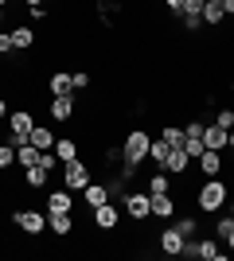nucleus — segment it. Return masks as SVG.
<instances>
[{
  "label": "nucleus",
  "mask_w": 234,
  "mask_h": 261,
  "mask_svg": "<svg viewBox=\"0 0 234 261\" xmlns=\"http://www.w3.org/2000/svg\"><path fill=\"white\" fill-rule=\"evenodd\" d=\"M226 199H230V187H226L219 175H207L203 187L195 191V207H199L203 215H219V211L226 207Z\"/></svg>",
  "instance_id": "nucleus-1"
},
{
  "label": "nucleus",
  "mask_w": 234,
  "mask_h": 261,
  "mask_svg": "<svg viewBox=\"0 0 234 261\" xmlns=\"http://www.w3.org/2000/svg\"><path fill=\"white\" fill-rule=\"evenodd\" d=\"M148 144H152V137H148L145 129H129L121 141V156L129 164H145L148 160Z\"/></svg>",
  "instance_id": "nucleus-2"
},
{
  "label": "nucleus",
  "mask_w": 234,
  "mask_h": 261,
  "mask_svg": "<svg viewBox=\"0 0 234 261\" xmlns=\"http://www.w3.org/2000/svg\"><path fill=\"white\" fill-rule=\"evenodd\" d=\"M94 179V168H90L82 156L78 160H70V164H63V187H70L74 195H82V187Z\"/></svg>",
  "instance_id": "nucleus-3"
},
{
  "label": "nucleus",
  "mask_w": 234,
  "mask_h": 261,
  "mask_svg": "<svg viewBox=\"0 0 234 261\" xmlns=\"http://www.w3.org/2000/svg\"><path fill=\"white\" fill-rule=\"evenodd\" d=\"M35 129V117L28 113V109H12L8 113V144H16L20 148L23 141H28V133Z\"/></svg>",
  "instance_id": "nucleus-4"
},
{
  "label": "nucleus",
  "mask_w": 234,
  "mask_h": 261,
  "mask_svg": "<svg viewBox=\"0 0 234 261\" xmlns=\"http://www.w3.org/2000/svg\"><path fill=\"white\" fill-rule=\"evenodd\" d=\"M121 203H125V215L133 218V222H152V211H148V191H125Z\"/></svg>",
  "instance_id": "nucleus-5"
},
{
  "label": "nucleus",
  "mask_w": 234,
  "mask_h": 261,
  "mask_svg": "<svg viewBox=\"0 0 234 261\" xmlns=\"http://www.w3.org/2000/svg\"><path fill=\"white\" fill-rule=\"evenodd\" d=\"M16 226L35 238V234H43V230H47V215H43V211H35V207H23V211H16Z\"/></svg>",
  "instance_id": "nucleus-6"
},
{
  "label": "nucleus",
  "mask_w": 234,
  "mask_h": 261,
  "mask_svg": "<svg viewBox=\"0 0 234 261\" xmlns=\"http://www.w3.org/2000/svg\"><path fill=\"white\" fill-rule=\"evenodd\" d=\"M47 215H74V191L70 187H59L47 195Z\"/></svg>",
  "instance_id": "nucleus-7"
},
{
  "label": "nucleus",
  "mask_w": 234,
  "mask_h": 261,
  "mask_svg": "<svg viewBox=\"0 0 234 261\" xmlns=\"http://www.w3.org/2000/svg\"><path fill=\"white\" fill-rule=\"evenodd\" d=\"M74 98H78V94H59V98L47 101L51 121H70V117H74Z\"/></svg>",
  "instance_id": "nucleus-8"
},
{
  "label": "nucleus",
  "mask_w": 234,
  "mask_h": 261,
  "mask_svg": "<svg viewBox=\"0 0 234 261\" xmlns=\"http://www.w3.org/2000/svg\"><path fill=\"white\" fill-rule=\"evenodd\" d=\"M184 246H188V238H184L176 226L160 230V253H168V257H179V253H184Z\"/></svg>",
  "instance_id": "nucleus-9"
},
{
  "label": "nucleus",
  "mask_w": 234,
  "mask_h": 261,
  "mask_svg": "<svg viewBox=\"0 0 234 261\" xmlns=\"http://www.w3.org/2000/svg\"><path fill=\"white\" fill-rule=\"evenodd\" d=\"M110 199H113L110 184H94V179H90V184L82 187V203H86L90 211H94V207H101V203H110Z\"/></svg>",
  "instance_id": "nucleus-10"
},
{
  "label": "nucleus",
  "mask_w": 234,
  "mask_h": 261,
  "mask_svg": "<svg viewBox=\"0 0 234 261\" xmlns=\"http://www.w3.org/2000/svg\"><path fill=\"white\" fill-rule=\"evenodd\" d=\"M203 144L215 148V152H226V144H230V129H223V125H207V129H203Z\"/></svg>",
  "instance_id": "nucleus-11"
},
{
  "label": "nucleus",
  "mask_w": 234,
  "mask_h": 261,
  "mask_svg": "<svg viewBox=\"0 0 234 261\" xmlns=\"http://www.w3.org/2000/svg\"><path fill=\"white\" fill-rule=\"evenodd\" d=\"M223 23H226L223 4H219V0H207V4H203V28H207V32H219Z\"/></svg>",
  "instance_id": "nucleus-12"
},
{
  "label": "nucleus",
  "mask_w": 234,
  "mask_h": 261,
  "mask_svg": "<svg viewBox=\"0 0 234 261\" xmlns=\"http://www.w3.org/2000/svg\"><path fill=\"white\" fill-rule=\"evenodd\" d=\"M148 211H152V218H172V215H176V199H172V191H164V195H148Z\"/></svg>",
  "instance_id": "nucleus-13"
},
{
  "label": "nucleus",
  "mask_w": 234,
  "mask_h": 261,
  "mask_svg": "<svg viewBox=\"0 0 234 261\" xmlns=\"http://www.w3.org/2000/svg\"><path fill=\"white\" fill-rule=\"evenodd\" d=\"M188 164H191V156L184 152V148H172L168 160H164V172L168 175H184V172H188Z\"/></svg>",
  "instance_id": "nucleus-14"
},
{
  "label": "nucleus",
  "mask_w": 234,
  "mask_h": 261,
  "mask_svg": "<svg viewBox=\"0 0 234 261\" xmlns=\"http://www.w3.org/2000/svg\"><path fill=\"white\" fill-rule=\"evenodd\" d=\"M94 222H98V230H113L117 226V207H113V199L101 203V207H94Z\"/></svg>",
  "instance_id": "nucleus-15"
},
{
  "label": "nucleus",
  "mask_w": 234,
  "mask_h": 261,
  "mask_svg": "<svg viewBox=\"0 0 234 261\" xmlns=\"http://www.w3.org/2000/svg\"><path fill=\"white\" fill-rule=\"evenodd\" d=\"M47 90H51V98H59V94H74V82H70L67 70H55V74L47 78Z\"/></svg>",
  "instance_id": "nucleus-16"
},
{
  "label": "nucleus",
  "mask_w": 234,
  "mask_h": 261,
  "mask_svg": "<svg viewBox=\"0 0 234 261\" xmlns=\"http://www.w3.org/2000/svg\"><path fill=\"white\" fill-rule=\"evenodd\" d=\"M47 184H51V172H47V168H39V164H35V168H23V187L39 191V187H47Z\"/></svg>",
  "instance_id": "nucleus-17"
},
{
  "label": "nucleus",
  "mask_w": 234,
  "mask_h": 261,
  "mask_svg": "<svg viewBox=\"0 0 234 261\" xmlns=\"http://www.w3.org/2000/svg\"><path fill=\"white\" fill-rule=\"evenodd\" d=\"M199 172H203V175H219V172H223V152L203 148V156H199Z\"/></svg>",
  "instance_id": "nucleus-18"
},
{
  "label": "nucleus",
  "mask_w": 234,
  "mask_h": 261,
  "mask_svg": "<svg viewBox=\"0 0 234 261\" xmlns=\"http://www.w3.org/2000/svg\"><path fill=\"white\" fill-rule=\"evenodd\" d=\"M39 156H43V148H35L32 141H23L20 148H16V164H20V168H35V164H39Z\"/></svg>",
  "instance_id": "nucleus-19"
},
{
  "label": "nucleus",
  "mask_w": 234,
  "mask_h": 261,
  "mask_svg": "<svg viewBox=\"0 0 234 261\" xmlns=\"http://www.w3.org/2000/svg\"><path fill=\"white\" fill-rule=\"evenodd\" d=\"M55 156H59V164L78 160V141H74V137H59V141H55Z\"/></svg>",
  "instance_id": "nucleus-20"
},
{
  "label": "nucleus",
  "mask_w": 234,
  "mask_h": 261,
  "mask_svg": "<svg viewBox=\"0 0 234 261\" xmlns=\"http://www.w3.org/2000/svg\"><path fill=\"white\" fill-rule=\"evenodd\" d=\"M28 141H32L35 148H43V152H47V148H55V133L47 129V125H35V129L28 133Z\"/></svg>",
  "instance_id": "nucleus-21"
},
{
  "label": "nucleus",
  "mask_w": 234,
  "mask_h": 261,
  "mask_svg": "<svg viewBox=\"0 0 234 261\" xmlns=\"http://www.w3.org/2000/svg\"><path fill=\"white\" fill-rule=\"evenodd\" d=\"M12 43H16V51H28V47L35 43V32L28 23H20V28H12Z\"/></svg>",
  "instance_id": "nucleus-22"
},
{
  "label": "nucleus",
  "mask_w": 234,
  "mask_h": 261,
  "mask_svg": "<svg viewBox=\"0 0 234 261\" xmlns=\"http://www.w3.org/2000/svg\"><path fill=\"white\" fill-rule=\"evenodd\" d=\"M160 141L172 148H184V125H160Z\"/></svg>",
  "instance_id": "nucleus-23"
},
{
  "label": "nucleus",
  "mask_w": 234,
  "mask_h": 261,
  "mask_svg": "<svg viewBox=\"0 0 234 261\" xmlns=\"http://www.w3.org/2000/svg\"><path fill=\"white\" fill-rule=\"evenodd\" d=\"M47 226L55 230L59 238H67L70 230H74V218H70V215H47Z\"/></svg>",
  "instance_id": "nucleus-24"
},
{
  "label": "nucleus",
  "mask_w": 234,
  "mask_h": 261,
  "mask_svg": "<svg viewBox=\"0 0 234 261\" xmlns=\"http://www.w3.org/2000/svg\"><path fill=\"white\" fill-rule=\"evenodd\" d=\"M145 187H148V195H164V191H172V179H168V172H156Z\"/></svg>",
  "instance_id": "nucleus-25"
},
{
  "label": "nucleus",
  "mask_w": 234,
  "mask_h": 261,
  "mask_svg": "<svg viewBox=\"0 0 234 261\" xmlns=\"http://www.w3.org/2000/svg\"><path fill=\"white\" fill-rule=\"evenodd\" d=\"M168 152H172V144H164V141H152V144H148V160H152V164H160V168H164Z\"/></svg>",
  "instance_id": "nucleus-26"
},
{
  "label": "nucleus",
  "mask_w": 234,
  "mask_h": 261,
  "mask_svg": "<svg viewBox=\"0 0 234 261\" xmlns=\"http://www.w3.org/2000/svg\"><path fill=\"white\" fill-rule=\"evenodd\" d=\"M176 230L184 234V238H195V230H199V218H188V215H179V218H176Z\"/></svg>",
  "instance_id": "nucleus-27"
},
{
  "label": "nucleus",
  "mask_w": 234,
  "mask_h": 261,
  "mask_svg": "<svg viewBox=\"0 0 234 261\" xmlns=\"http://www.w3.org/2000/svg\"><path fill=\"white\" fill-rule=\"evenodd\" d=\"M12 164H16V144L4 141V144H0V172H8Z\"/></svg>",
  "instance_id": "nucleus-28"
},
{
  "label": "nucleus",
  "mask_w": 234,
  "mask_h": 261,
  "mask_svg": "<svg viewBox=\"0 0 234 261\" xmlns=\"http://www.w3.org/2000/svg\"><path fill=\"white\" fill-rule=\"evenodd\" d=\"M203 129H207V125H203V121H184V137H195V141H203Z\"/></svg>",
  "instance_id": "nucleus-29"
},
{
  "label": "nucleus",
  "mask_w": 234,
  "mask_h": 261,
  "mask_svg": "<svg viewBox=\"0 0 234 261\" xmlns=\"http://www.w3.org/2000/svg\"><path fill=\"white\" fill-rule=\"evenodd\" d=\"M230 230H234V215H230V218H219V222H215V238L226 242V234H230Z\"/></svg>",
  "instance_id": "nucleus-30"
},
{
  "label": "nucleus",
  "mask_w": 234,
  "mask_h": 261,
  "mask_svg": "<svg viewBox=\"0 0 234 261\" xmlns=\"http://www.w3.org/2000/svg\"><path fill=\"white\" fill-rule=\"evenodd\" d=\"M215 125L230 129V125H234V109H219V113H215Z\"/></svg>",
  "instance_id": "nucleus-31"
},
{
  "label": "nucleus",
  "mask_w": 234,
  "mask_h": 261,
  "mask_svg": "<svg viewBox=\"0 0 234 261\" xmlns=\"http://www.w3.org/2000/svg\"><path fill=\"white\" fill-rule=\"evenodd\" d=\"M70 82H74V94H78V90L90 86V74H86V70H74V74H70Z\"/></svg>",
  "instance_id": "nucleus-32"
},
{
  "label": "nucleus",
  "mask_w": 234,
  "mask_h": 261,
  "mask_svg": "<svg viewBox=\"0 0 234 261\" xmlns=\"http://www.w3.org/2000/svg\"><path fill=\"white\" fill-rule=\"evenodd\" d=\"M28 12H32V20H35V23H43V20H47V4H39V8H28Z\"/></svg>",
  "instance_id": "nucleus-33"
},
{
  "label": "nucleus",
  "mask_w": 234,
  "mask_h": 261,
  "mask_svg": "<svg viewBox=\"0 0 234 261\" xmlns=\"http://www.w3.org/2000/svg\"><path fill=\"white\" fill-rule=\"evenodd\" d=\"M164 8L172 12V16H179V8H184V0H164Z\"/></svg>",
  "instance_id": "nucleus-34"
},
{
  "label": "nucleus",
  "mask_w": 234,
  "mask_h": 261,
  "mask_svg": "<svg viewBox=\"0 0 234 261\" xmlns=\"http://www.w3.org/2000/svg\"><path fill=\"white\" fill-rule=\"evenodd\" d=\"M223 4V12H226V20H234V0H219Z\"/></svg>",
  "instance_id": "nucleus-35"
},
{
  "label": "nucleus",
  "mask_w": 234,
  "mask_h": 261,
  "mask_svg": "<svg viewBox=\"0 0 234 261\" xmlns=\"http://www.w3.org/2000/svg\"><path fill=\"white\" fill-rule=\"evenodd\" d=\"M8 113H12V109H8V101L0 98V121H8Z\"/></svg>",
  "instance_id": "nucleus-36"
},
{
  "label": "nucleus",
  "mask_w": 234,
  "mask_h": 261,
  "mask_svg": "<svg viewBox=\"0 0 234 261\" xmlns=\"http://www.w3.org/2000/svg\"><path fill=\"white\" fill-rule=\"evenodd\" d=\"M226 250L234 253V230H230V234H226Z\"/></svg>",
  "instance_id": "nucleus-37"
},
{
  "label": "nucleus",
  "mask_w": 234,
  "mask_h": 261,
  "mask_svg": "<svg viewBox=\"0 0 234 261\" xmlns=\"http://www.w3.org/2000/svg\"><path fill=\"white\" fill-rule=\"evenodd\" d=\"M23 4H28V8H39V4H43V0H23Z\"/></svg>",
  "instance_id": "nucleus-38"
},
{
  "label": "nucleus",
  "mask_w": 234,
  "mask_h": 261,
  "mask_svg": "<svg viewBox=\"0 0 234 261\" xmlns=\"http://www.w3.org/2000/svg\"><path fill=\"white\" fill-rule=\"evenodd\" d=\"M8 4H12V0H0V8H8Z\"/></svg>",
  "instance_id": "nucleus-39"
},
{
  "label": "nucleus",
  "mask_w": 234,
  "mask_h": 261,
  "mask_svg": "<svg viewBox=\"0 0 234 261\" xmlns=\"http://www.w3.org/2000/svg\"><path fill=\"white\" fill-rule=\"evenodd\" d=\"M4 12H8V8H0V23H4Z\"/></svg>",
  "instance_id": "nucleus-40"
}]
</instances>
